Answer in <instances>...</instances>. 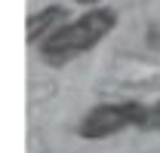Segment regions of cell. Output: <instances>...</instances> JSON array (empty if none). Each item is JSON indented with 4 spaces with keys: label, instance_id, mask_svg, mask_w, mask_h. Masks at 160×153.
Wrapping results in <instances>:
<instances>
[{
    "label": "cell",
    "instance_id": "2",
    "mask_svg": "<svg viewBox=\"0 0 160 153\" xmlns=\"http://www.w3.org/2000/svg\"><path fill=\"white\" fill-rule=\"evenodd\" d=\"M148 104L139 101H108V104H96L89 114L80 119L77 135L80 138H89V141H102V138H111V135L123 132V129H139L142 116H145Z\"/></svg>",
    "mask_w": 160,
    "mask_h": 153
},
{
    "label": "cell",
    "instance_id": "1",
    "mask_svg": "<svg viewBox=\"0 0 160 153\" xmlns=\"http://www.w3.org/2000/svg\"><path fill=\"white\" fill-rule=\"evenodd\" d=\"M114 25H117V12L105 9V6H96V9L83 12L80 19L62 25L52 37H46L40 43V55L49 64H65L71 58L96 49L102 40L114 31Z\"/></svg>",
    "mask_w": 160,
    "mask_h": 153
},
{
    "label": "cell",
    "instance_id": "5",
    "mask_svg": "<svg viewBox=\"0 0 160 153\" xmlns=\"http://www.w3.org/2000/svg\"><path fill=\"white\" fill-rule=\"evenodd\" d=\"M74 3H80V6H99L102 0H74Z\"/></svg>",
    "mask_w": 160,
    "mask_h": 153
},
{
    "label": "cell",
    "instance_id": "3",
    "mask_svg": "<svg viewBox=\"0 0 160 153\" xmlns=\"http://www.w3.org/2000/svg\"><path fill=\"white\" fill-rule=\"evenodd\" d=\"M62 25H68V12L62 6H46L37 16L28 19V43H43L46 37H52Z\"/></svg>",
    "mask_w": 160,
    "mask_h": 153
},
{
    "label": "cell",
    "instance_id": "4",
    "mask_svg": "<svg viewBox=\"0 0 160 153\" xmlns=\"http://www.w3.org/2000/svg\"><path fill=\"white\" fill-rule=\"evenodd\" d=\"M139 132H160V101H154V104L145 107V116H142Z\"/></svg>",
    "mask_w": 160,
    "mask_h": 153
}]
</instances>
